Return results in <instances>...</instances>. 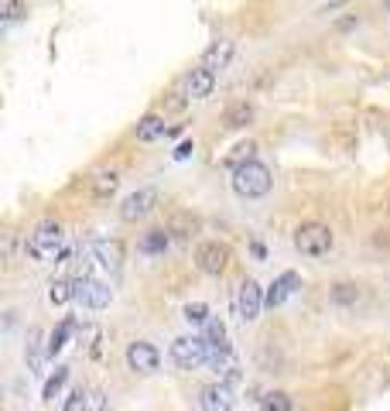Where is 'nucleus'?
<instances>
[{
  "label": "nucleus",
  "instance_id": "nucleus-30",
  "mask_svg": "<svg viewBox=\"0 0 390 411\" xmlns=\"http://www.w3.org/2000/svg\"><path fill=\"white\" fill-rule=\"evenodd\" d=\"M192 151H195V141H182L172 158H175V161H185V158H192Z\"/></svg>",
  "mask_w": 390,
  "mask_h": 411
},
{
  "label": "nucleus",
  "instance_id": "nucleus-4",
  "mask_svg": "<svg viewBox=\"0 0 390 411\" xmlns=\"http://www.w3.org/2000/svg\"><path fill=\"white\" fill-rule=\"evenodd\" d=\"M172 360L178 370H198L202 363H209V343L205 336H178L172 339Z\"/></svg>",
  "mask_w": 390,
  "mask_h": 411
},
{
  "label": "nucleus",
  "instance_id": "nucleus-24",
  "mask_svg": "<svg viewBox=\"0 0 390 411\" xmlns=\"http://www.w3.org/2000/svg\"><path fill=\"white\" fill-rule=\"evenodd\" d=\"M65 381H69V367H55V374L45 381V391H41V398H45V401H55V398H59V391L65 388Z\"/></svg>",
  "mask_w": 390,
  "mask_h": 411
},
{
  "label": "nucleus",
  "instance_id": "nucleus-14",
  "mask_svg": "<svg viewBox=\"0 0 390 411\" xmlns=\"http://www.w3.org/2000/svg\"><path fill=\"white\" fill-rule=\"evenodd\" d=\"M24 357H28L31 374H41V367H45V360H48V343H45V332H41L38 325L28 332V350H24Z\"/></svg>",
  "mask_w": 390,
  "mask_h": 411
},
{
  "label": "nucleus",
  "instance_id": "nucleus-13",
  "mask_svg": "<svg viewBox=\"0 0 390 411\" xmlns=\"http://www.w3.org/2000/svg\"><path fill=\"white\" fill-rule=\"evenodd\" d=\"M168 134V127H165V117L161 113H144L141 120H137V127H134V137L141 141V144H154L158 137H165Z\"/></svg>",
  "mask_w": 390,
  "mask_h": 411
},
{
  "label": "nucleus",
  "instance_id": "nucleus-8",
  "mask_svg": "<svg viewBox=\"0 0 390 411\" xmlns=\"http://www.w3.org/2000/svg\"><path fill=\"white\" fill-rule=\"evenodd\" d=\"M76 302L83 308H106L113 302V288L103 278H76Z\"/></svg>",
  "mask_w": 390,
  "mask_h": 411
},
{
  "label": "nucleus",
  "instance_id": "nucleus-31",
  "mask_svg": "<svg viewBox=\"0 0 390 411\" xmlns=\"http://www.w3.org/2000/svg\"><path fill=\"white\" fill-rule=\"evenodd\" d=\"M83 398H86V391H83V388H79V391H72V394H69V405H65L62 411H83Z\"/></svg>",
  "mask_w": 390,
  "mask_h": 411
},
{
  "label": "nucleus",
  "instance_id": "nucleus-23",
  "mask_svg": "<svg viewBox=\"0 0 390 411\" xmlns=\"http://www.w3.org/2000/svg\"><path fill=\"white\" fill-rule=\"evenodd\" d=\"M202 336H205V343H209V353H212V350H223V346H229V343H226V325H223L219 319H209Z\"/></svg>",
  "mask_w": 390,
  "mask_h": 411
},
{
  "label": "nucleus",
  "instance_id": "nucleus-9",
  "mask_svg": "<svg viewBox=\"0 0 390 411\" xmlns=\"http://www.w3.org/2000/svg\"><path fill=\"white\" fill-rule=\"evenodd\" d=\"M264 305H267L264 288H260L254 278H247V281L240 285V292H236V312H240V319H243V322H257Z\"/></svg>",
  "mask_w": 390,
  "mask_h": 411
},
{
  "label": "nucleus",
  "instance_id": "nucleus-7",
  "mask_svg": "<svg viewBox=\"0 0 390 411\" xmlns=\"http://www.w3.org/2000/svg\"><path fill=\"white\" fill-rule=\"evenodd\" d=\"M158 209V189H137V192H130L123 203H120V219L123 223H141V219H147L151 212Z\"/></svg>",
  "mask_w": 390,
  "mask_h": 411
},
{
  "label": "nucleus",
  "instance_id": "nucleus-32",
  "mask_svg": "<svg viewBox=\"0 0 390 411\" xmlns=\"http://www.w3.org/2000/svg\"><path fill=\"white\" fill-rule=\"evenodd\" d=\"M384 14H390V0H384Z\"/></svg>",
  "mask_w": 390,
  "mask_h": 411
},
{
  "label": "nucleus",
  "instance_id": "nucleus-6",
  "mask_svg": "<svg viewBox=\"0 0 390 411\" xmlns=\"http://www.w3.org/2000/svg\"><path fill=\"white\" fill-rule=\"evenodd\" d=\"M127 367H130L134 374H141V377L158 374V367H161V350H158L154 343H147V339H134V343L127 346Z\"/></svg>",
  "mask_w": 390,
  "mask_h": 411
},
{
  "label": "nucleus",
  "instance_id": "nucleus-2",
  "mask_svg": "<svg viewBox=\"0 0 390 411\" xmlns=\"http://www.w3.org/2000/svg\"><path fill=\"white\" fill-rule=\"evenodd\" d=\"M271 189H274V175L260 161H247L233 172V192L240 199H264Z\"/></svg>",
  "mask_w": 390,
  "mask_h": 411
},
{
  "label": "nucleus",
  "instance_id": "nucleus-25",
  "mask_svg": "<svg viewBox=\"0 0 390 411\" xmlns=\"http://www.w3.org/2000/svg\"><path fill=\"white\" fill-rule=\"evenodd\" d=\"M72 329H76V322H72V319H65V322H62V325L48 336V360H52L55 353H62V346H65V339H69V332H72Z\"/></svg>",
  "mask_w": 390,
  "mask_h": 411
},
{
  "label": "nucleus",
  "instance_id": "nucleus-11",
  "mask_svg": "<svg viewBox=\"0 0 390 411\" xmlns=\"http://www.w3.org/2000/svg\"><path fill=\"white\" fill-rule=\"evenodd\" d=\"M212 90H216V72H212V69L198 66V69H192V72L185 76V97H189V100H209Z\"/></svg>",
  "mask_w": 390,
  "mask_h": 411
},
{
  "label": "nucleus",
  "instance_id": "nucleus-28",
  "mask_svg": "<svg viewBox=\"0 0 390 411\" xmlns=\"http://www.w3.org/2000/svg\"><path fill=\"white\" fill-rule=\"evenodd\" d=\"M185 319H189L192 325H205L212 315H209V305H205V302H189V305H185Z\"/></svg>",
  "mask_w": 390,
  "mask_h": 411
},
{
  "label": "nucleus",
  "instance_id": "nucleus-20",
  "mask_svg": "<svg viewBox=\"0 0 390 411\" xmlns=\"http://www.w3.org/2000/svg\"><path fill=\"white\" fill-rule=\"evenodd\" d=\"M363 299V292H360V285L356 281H339V285H332V292H329V302L339 308H349L356 305Z\"/></svg>",
  "mask_w": 390,
  "mask_h": 411
},
{
  "label": "nucleus",
  "instance_id": "nucleus-16",
  "mask_svg": "<svg viewBox=\"0 0 390 411\" xmlns=\"http://www.w3.org/2000/svg\"><path fill=\"white\" fill-rule=\"evenodd\" d=\"M168 243H172V233H168V230H147V233L137 240V250H141L144 257H161V254L168 250Z\"/></svg>",
  "mask_w": 390,
  "mask_h": 411
},
{
  "label": "nucleus",
  "instance_id": "nucleus-27",
  "mask_svg": "<svg viewBox=\"0 0 390 411\" xmlns=\"http://www.w3.org/2000/svg\"><path fill=\"white\" fill-rule=\"evenodd\" d=\"M24 14H28V3H24V0H0V17H3V24H17Z\"/></svg>",
  "mask_w": 390,
  "mask_h": 411
},
{
  "label": "nucleus",
  "instance_id": "nucleus-19",
  "mask_svg": "<svg viewBox=\"0 0 390 411\" xmlns=\"http://www.w3.org/2000/svg\"><path fill=\"white\" fill-rule=\"evenodd\" d=\"M165 230L172 237H178V240H192L195 233H198V219H195L192 212H172V219H168Z\"/></svg>",
  "mask_w": 390,
  "mask_h": 411
},
{
  "label": "nucleus",
  "instance_id": "nucleus-18",
  "mask_svg": "<svg viewBox=\"0 0 390 411\" xmlns=\"http://www.w3.org/2000/svg\"><path fill=\"white\" fill-rule=\"evenodd\" d=\"M254 103H247V100H236V103H229L226 106V113H223V123L229 127V130H240V127H247L250 120H254Z\"/></svg>",
  "mask_w": 390,
  "mask_h": 411
},
{
  "label": "nucleus",
  "instance_id": "nucleus-1",
  "mask_svg": "<svg viewBox=\"0 0 390 411\" xmlns=\"http://www.w3.org/2000/svg\"><path fill=\"white\" fill-rule=\"evenodd\" d=\"M62 240H65L62 223H59V219H41V223L31 230L24 250H28V257H34V261H59V257H62Z\"/></svg>",
  "mask_w": 390,
  "mask_h": 411
},
{
  "label": "nucleus",
  "instance_id": "nucleus-12",
  "mask_svg": "<svg viewBox=\"0 0 390 411\" xmlns=\"http://www.w3.org/2000/svg\"><path fill=\"white\" fill-rule=\"evenodd\" d=\"M233 55H236V45L223 38V41H212V45L202 52V66L212 69V72H223V69H229Z\"/></svg>",
  "mask_w": 390,
  "mask_h": 411
},
{
  "label": "nucleus",
  "instance_id": "nucleus-26",
  "mask_svg": "<svg viewBox=\"0 0 390 411\" xmlns=\"http://www.w3.org/2000/svg\"><path fill=\"white\" fill-rule=\"evenodd\" d=\"M260 408L264 411H291V394H285V391H267L264 398H260Z\"/></svg>",
  "mask_w": 390,
  "mask_h": 411
},
{
  "label": "nucleus",
  "instance_id": "nucleus-21",
  "mask_svg": "<svg viewBox=\"0 0 390 411\" xmlns=\"http://www.w3.org/2000/svg\"><path fill=\"white\" fill-rule=\"evenodd\" d=\"M72 299H76V281L59 278V281L48 285V302H52V305H69Z\"/></svg>",
  "mask_w": 390,
  "mask_h": 411
},
{
  "label": "nucleus",
  "instance_id": "nucleus-17",
  "mask_svg": "<svg viewBox=\"0 0 390 411\" xmlns=\"http://www.w3.org/2000/svg\"><path fill=\"white\" fill-rule=\"evenodd\" d=\"M116 189H120V172H116V168H103V172L93 175V182H90L93 199H110Z\"/></svg>",
  "mask_w": 390,
  "mask_h": 411
},
{
  "label": "nucleus",
  "instance_id": "nucleus-10",
  "mask_svg": "<svg viewBox=\"0 0 390 411\" xmlns=\"http://www.w3.org/2000/svg\"><path fill=\"white\" fill-rule=\"evenodd\" d=\"M198 408L202 411H233V391L229 384L216 381V384H205L198 391Z\"/></svg>",
  "mask_w": 390,
  "mask_h": 411
},
{
  "label": "nucleus",
  "instance_id": "nucleus-22",
  "mask_svg": "<svg viewBox=\"0 0 390 411\" xmlns=\"http://www.w3.org/2000/svg\"><path fill=\"white\" fill-rule=\"evenodd\" d=\"M254 154H257V144H254V141H247V144H236V148H233V154H226V161H223V165L236 172L240 165L254 161Z\"/></svg>",
  "mask_w": 390,
  "mask_h": 411
},
{
  "label": "nucleus",
  "instance_id": "nucleus-29",
  "mask_svg": "<svg viewBox=\"0 0 390 411\" xmlns=\"http://www.w3.org/2000/svg\"><path fill=\"white\" fill-rule=\"evenodd\" d=\"M83 411H106V391H86V398H83Z\"/></svg>",
  "mask_w": 390,
  "mask_h": 411
},
{
  "label": "nucleus",
  "instance_id": "nucleus-5",
  "mask_svg": "<svg viewBox=\"0 0 390 411\" xmlns=\"http://www.w3.org/2000/svg\"><path fill=\"white\" fill-rule=\"evenodd\" d=\"M195 268H198L202 274H209V278H219V274L229 268V247L219 243V240L198 243V250H195Z\"/></svg>",
  "mask_w": 390,
  "mask_h": 411
},
{
  "label": "nucleus",
  "instance_id": "nucleus-15",
  "mask_svg": "<svg viewBox=\"0 0 390 411\" xmlns=\"http://www.w3.org/2000/svg\"><path fill=\"white\" fill-rule=\"evenodd\" d=\"M301 285V278L294 274V271H285L271 288H267V308H278V305H285L288 299H291V292Z\"/></svg>",
  "mask_w": 390,
  "mask_h": 411
},
{
  "label": "nucleus",
  "instance_id": "nucleus-3",
  "mask_svg": "<svg viewBox=\"0 0 390 411\" xmlns=\"http://www.w3.org/2000/svg\"><path fill=\"white\" fill-rule=\"evenodd\" d=\"M291 243L301 257H325V254L336 247V237H332V230H329L325 223L308 219V223H301V226L294 230Z\"/></svg>",
  "mask_w": 390,
  "mask_h": 411
}]
</instances>
